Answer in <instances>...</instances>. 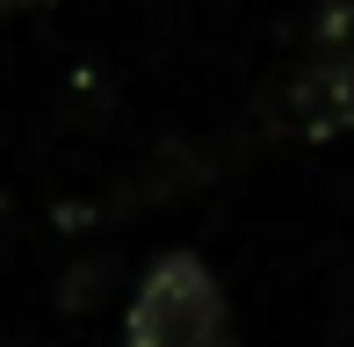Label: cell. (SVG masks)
<instances>
[{
	"label": "cell",
	"instance_id": "obj_1",
	"mask_svg": "<svg viewBox=\"0 0 354 347\" xmlns=\"http://www.w3.org/2000/svg\"><path fill=\"white\" fill-rule=\"evenodd\" d=\"M123 347H239L217 275L196 254H159L123 311Z\"/></svg>",
	"mask_w": 354,
	"mask_h": 347
},
{
	"label": "cell",
	"instance_id": "obj_3",
	"mask_svg": "<svg viewBox=\"0 0 354 347\" xmlns=\"http://www.w3.org/2000/svg\"><path fill=\"white\" fill-rule=\"evenodd\" d=\"M22 8H51V0H0V15H22Z\"/></svg>",
	"mask_w": 354,
	"mask_h": 347
},
{
	"label": "cell",
	"instance_id": "obj_2",
	"mask_svg": "<svg viewBox=\"0 0 354 347\" xmlns=\"http://www.w3.org/2000/svg\"><path fill=\"white\" fill-rule=\"evenodd\" d=\"M282 131L289 138H340L354 131V8H326L318 44L282 87Z\"/></svg>",
	"mask_w": 354,
	"mask_h": 347
}]
</instances>
